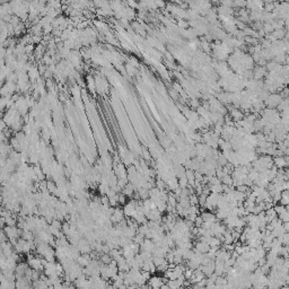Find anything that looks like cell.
I'll use <instances>...</instances> for the list:
<instances>
[{
	"label": "cell",
	"instance_id": "cell-1",
	"mask_svg": "<svg viewBox=\"0 0 289 289\" xmlns=\"http://www.w3.org/2000/svg\"><path fill=\"white\" fill-rule=\"evenodd\" d=\"M46 260L41 256H34V255H29L27 259V264L28 267L33 270L36 271H44V267L46 264Z\"/></svg>",
	"mask_w": 289,
	"mask_h": 289
},
{
	"label": "cell",
	"instance_id": "cell-2",
	"mask_svg": "<svg viewBox=\"0 0 289 289\" xmlns=\"http://www.w3.org/2000/svg\"><path fill=\"white\" fill-rule=\"evenodd\" d=\"M281 101H282V97H281L280 94L274 93V94H270V96L264 102V104L268 106V108H274V107L279 106V104L281 103Z\"/></svg>",
	"mask_w": 289,
	"mask_h": 289
},
{
	"label": "cell",
	"instance_id": "cell-3",
	"mask_svg": "<svg viewBox=\"0 0 289 289\" xmlns=\"http://www.w3.org/2000/svg\"><path fill=\"white\" fill-rule=\"evenodd\" d=\"M124 211H123V209H120V208H115L114 209V212H113V215H112L111 217V222H114V224H119V222H121L122 220H124Z\"/></svg>",
	"mask_w": 289,
	"mask_h": 289
},
{
	"label": "cell",
	"instance_id": "cell-4",
	"mask_svg": "<svg viewBox=\"0 0 289 289\" xmlns=\"http://www.w3.org/2000/svg\"><path fill=\"white\" fill-rule=\"evenodd\" d=\"M203 279H206V274L202 272V270L199 268V269L194 270L193 271V276L190 279V284L193 285V284H199L200 281H202Z\"/></svg>",
	"mask_w": 289,
	"mask_h": 289
},
{
	"label": "cell",
	"instance_id": "cell-5",
	"mask_svg": "<svg viewBox=\"0 0 289 289\" xmlns=\"http://www.w3.org/2000/svg\"><path fill=\"white\" fill-rule=\"evenodd\" d=\"M141 270H143V271H147V272H149V273H154L157 271V268H156L153 259H147V260H145V262H143V267H141Z\"/></svg>",
	"mask_w": 289,
	"mask_h": 289
},
{
	"label": "cell",
	"instance_id": "cell-6",
	"mask_svg": "<svg viewBox=\"0 0 289 289\" xmlns=\"http://www.w3.org/2000/svg\"><path fill=\"white\" fill-rule=\"evenodd\" d=\"M163 285H164V279L160 277H157V276L151 277L148 281V286L153 289H159Z\"/></svg>",
	"mask_w": 289,
	"mask_h": 289
},
{
	"label": "cell",
	"instance_id": "cell-7",
	"mask_svg": "<svg viewBox=\"0 0 289 289\" xmlns=\"http://www.w3.org/2000/svg\"><path fill=\"white\" fill-rule=\"evenodd\" d=\"M210 249H211V247H210L208 244L199 241L198 243L195 244V246H194V252H195V253H200V254H207L210 251Z\"/></svg>",
	"mask_w": 289,
	"mask_h": 289
},
{
	"label": "cell",
	"instance_id": "cell-8",
	"mask_svg": "<svg viewBox=\"0 0 289 289\" xmlns=\"http://www.w3.org/2000/svg\"><path fill=\"white\" fill-rule=\"evenodd\" d=\"M267 75V69L265 67L257 66L253 69V79L254 80H261L264 76Z\"/></svg>",
	"mask_w": 289,
	"mask_h": 289
},
{
	"label": "cell",
	"instance_id": "cell-9",
	"mask_svg": "<svg viewBox=\"0 0 289 289\" xmlns=\"http://www.w3.org/2000/svg\"><path fill=\"white\" fill-rule=\"evenodd\" d=\"M200 216H201L202 219H203V222H209V224H215V222H217V217H216V215H214L211 211H205V212H202Z\"/></svg>",
	"mask_w": 289,
	"mask_h": 289
},
{
	"label": "cell",
	"instance_id": "cell-10",
	"mask_svg": "<svg viewBox=\"0 0 289 289\" xmlns=\"http://www.w3.org/2000/svg\"><path fill=\"white\" fill-rule=\"evenodd\" d=\"M93 260L91 256V254H81L79 257H78V260H77V262H78V264L80 265V267H83V268H86L89 263H91V261Z\"/></svg>",
	"mask_w": 289,
	"mask_h": 289
},
{
	"label": "cell",
	"instance_id": "cell-11",
	"mask_svg": "<svg viewBox=\"0 0 289 289\" xmlns=\"http://www.w3.org/2000/svg\"><path fill=\"white\" fill-rule=\"evenodd\" d=\"M135 192H137V188H136L133 184H131V183H128L127 186L122 190V193L124 194L127 198H131V197L135 194Z\"/></svg>",
	"mask_w": 289,
	"mask_h": 289
},
{
	"label": "cell",
	"instance_id": "cell-12",
	"mask_svg": "<svg viewBox=\"0 0 289 289\" xmlns=\"http://www.w3.org/2000/svg\"><path fill=\"white\" fill-rule=\"evenodd\" d=\"M273 164H274V166L277 167L278 170H284V168H286V157L277 156L276 158L273 159Z\"/></svg>",
	"mask_w": 289,
	"mask_h": 289
},
{
	"label": "cell",
	"instance_id": "cell-13",
	"mask_svg": "<svg viewBox=\"0 0 289 289\" xmlns=\"http://www.w3.org/2000/svg\"><path fill=\"white\" fill-rule=\"evenodd\" d=\"M265 218H267V222H268V224H269V222H271L272 220H274V219H277L278 214L276 212L274 208H271V209H269V210H265Z\"/></svg>",
	"mask_w": 289,
	"mask_h": 289
},
{
	"label": "cell",
	"instance_id": "cell-14",
	"mask_svg": "<svg viewBox=\"0 0 289 289\" xmlns=\"http://www.w3.org/2000/svg\"><path fill=\"white\" fill-rule=\"evenodd\" d=\"M74 282H75V287H76V288L83 289V287L85 286V284L87 282V278H86V276H85V274H81V276L77 278V279H76Z\"/></svg>",
	"mask_w": 289,
	"mask_h": 289
},
{
	"label": "cell",
	"instance_id": "cell-15",
	"mask_svg": "<svg viewBox=\"0 0 289 289\" xmlns=\"http://www.w3.org/2000/svg\"><path fill=\"white\" fill-rule=\"evenodd\" d=\"M280 205L284 207H287L289 205V190H285L281 192V199H280Z\"/></svg>",
	"mask_w": 289,
	"mask_h": 289
},
{
	"label": "cell",
	"instance_id": "cell-16",
	"mask_svg": "<svg viewBox=\"0 0 289 289\" xmlns=\"http://www.w3.org/2000/svg\"><path fill=\"white\" fill-rule=\"evenodd\" d=\"M287 54H286V52H279V53H277L276 56H274V61L277 62V64H286V60H287Z\"/></svg>",
	"mask_w": 289,
	"mask_h": 289
},
{
	"label": "cell",
	"instance_id": "cell-17",
	"mask_svg": "<svg viewBox=\"0 0 289 289\" xmlns=\"http://www.w3.org/2000/svg\"><path fill=\"white\" fill-rule=\"evenodd\" d=\"M211 193H222V183H216V184H209Z\"/></svg>",
	"mask_w": 289,
	"mask_h": 289
},
{
	"label": "cell",
	"instance_id": "cell-18",
	"mask_svg": "<svg viewBox=\"0 0 289 289\" xmlns=\"http://www.w3.org/2000/svg\"><path fill=\"white\" fill-rule=\"evenodd\" d=\"M220 181H222V184L228 185V186H233V184H234V180H233V177H232V175L230 174H225L222 178H220Z\"/></svg>",
	"mask_w": 289,
	"mask_h": 289
},
{
	"label": "cell",
	"instance_id": "cell-19",
	"mask_svg": "<svg viewBox=\"0 0 289 289\" xmlns=\"http://www.w3.org/2000/svg\"><path fill=\"white\" fill-rule=\"evenodd\" d=\"M39 76H40V71H39V69L35 67H32L31 68V70L28 71V77L31 78L32 80H35V79H39Z\"/></svg>",
	"mask_w": 289,
	"mask_h": 289
},
{
	"label": "cell",
	"instance_id": "cell-20",
	"mask_svg": "<svg viewBox=\"0 0 289 289\" xmlns=\"http://www.w3.org/2000/svg\"><path fill=\"white\" fill-rule=\"evenodd\" d=\"M99 261L102 262L104 265H107V264H110L113 260H112V257L110 254H101V256H99Z\"/></svg>",
	"mask_w": 289,
	"mask_h": 289
},
{
	"label": "cell",
	"instance_id": "cell-21",
	"mask_svg": "<svg viewBox=\"0 0 289 289\" xmlns=\"http://www.w3.org/2000/svg\"><path fill=\"white\" fill-rule=\"evenodd\" d=\"M87 85H88V88H89V91H91V93H95L96 91V85H95V79L91 77V76H88L87 77Z\"/></svg>",
	"mask_w": 289,
	"mask_h": 289
},
{
	"label": "cell",
	"instance_id": "cell-22",
	"mask_svg": "<svg viewBox=\"0 0 289 289\" xmlns=\"http://www.w3.org/2000/svg\"><path fill=\"white\" fill-rule=\"evenodd\" d=\"M217 164H218V166H222V167H225L226 165L228 164V160H227V158L224 156V154L219 155V157L217 158Z\"/></svg>",
	"mask_w": 289,
	"mask_h": 289
},
{
	"label": "cell",
	"instance_id": "cell-23",
	"mask_svg": "<svg viewBox=\"0 0 289 289\" xmlns=\"http://www.w3.org/2000/svg\"><path fill=\"white\" fill-rule=\"evenodd\" d=\"M276 7H277V4H274V2H265L263 9L265 10V12H272L276 9Z\"/></svg>",
	"mask_w": 289,
	"mask_h": 289
},
{
	"label": "cell",
	"instance_id": "cell-24",
	"mask_svg": "<svg viewBox=\"0 0 289 289\" xmlns=\"http://www.w3.org/2000/svg\"><path fill=\"white\" fill-rule=\"evenodd\" d=\"M263 31H264L265 34L268 35V34H271V33L274 31V28H273L271 23H264V24H263Z\"/></svg>",
	"mask_w": 289,
	"mask_h": 289
},
{
	"label": "cell",
	"instance_id": "cell-25",
	"mask_svg": "<svg viewBox=\"0 0 289 289\" xmlns=\"http://www.w3.org/2000/svg\"><path fill=\"white\" fill-rule=\"evenodd\" d=\"M189 200H190L191 206H199V197L197 194H191L189 197Z\"/></svg>",
	"mask_w": 289,
	"mask_h": 289
},
{
	"label": "cell",
	"instance_id": "cell-26",
	"mask_svg": "<svg viewBox=\"0 0 289 289\" xmlns=\"http://www.w3.org/2000/svg\"><path fill=\"white\" fill-rule=\"evenodd\" d=\"M177 27H180L181 29H186L189 27V22L184 19H178L177 20Z\"/></svg>",
	"mask_w": 289,
	"mask_h": 289
},
{
	"label": "cell",
	"instance_id": "cell-27",
	"mask_svg": "<svg viewBox=\"0 0 289 289\" xmlns=\"http://www.w3.org/2000/svg\"><path fill=\"white\" fill-rule=\"evenodd\" d=\"M207 199H208V197H207V195H205V194H201V195H199V206L201 207V208L206 207V205H207Z\"/></svg>",
	"mask_w": 289,
	"mask_h": 289
},
{
	"label": "cell",
	"instance_id": "cell-28",
	"mask_svg": "<svg viewBox=\"0 0 289 289\" xmlns=\"http://www.w3.org/2000/svg\"><path fill=\"white\" fill-rule=\"evenodd\" d=\"M274 140H276V133H274L273 131H271L269 135L265 136V141H268V143H272Z\"/></svg>",
	"mask_w": 289,
	"mask_h": 289
},
{
	"label": "cell",
	"instance_id": "cell-29",
	"mask_svg": "<svg viewBox=\"0 0 289 289\" xmlns=\"http://www.w3.org/2000/svg\"><path fill=\"white\" fill-rule=\"evenodd\" d=\"M202 225H203V219H202L201 216H198L197 219L194 220V226H195L197 228H200V227H202Z\"/></svg>",
	"mask_w": 289,
	"mask_h": 289
},
{
	"label": "cell",
	"instance_id": "cell-30",
	"mask_svg": "<svg viewBox=\"0 0 289 289\" xmlns=\"http://www.w3.org/2000/svg\"><path fill=\"white\" fill-rule=\"evenodd\" d=\"M193 271L194 270L192 269H186L185 272H184V278H185L186 280H190L191 278H192V276H193Z\"/></svg>",
	"mask_w": 289,
	"mask_h": 289
},
{
	"label": "cell",
	"instance_id": "cell-31",
	"mask_svg": "<svg viewBox=\"0 0 289 289\" xmlns=\"http://www.w3.org/2000/svg\"><path fill=\"white\" fill-rule=\"evenodd\" d=\"M274 210H276V212H277L278 216H279V215H281L282 212H285L286 211V207L281 206V205H278V206L274 207Z\"/></svg>",
	"mask_w": 289,
	"mask_h": 289
},
{
	"label": "cell",
	"instance_id": "cell-32",
	"mask_svg": "<svg viewBox=\"0 0 289 289\" xmlns=\"http://www.w3.org/2000/svg\"><path fill=\"white\" fill-rule=\"evenodd\" d=\"M173 89H175V91H177V93H180V94L184 93V91H183L182 86H181L180 84H177V83H174V84H173Z\"/></svg>",
	"mask_w": 289,
	"mask_h": 289
},
{
	"label": "cell",
	"instance_id": "cell-33",
	"mask_svg": "<svg viewBox=\"0 0 289 289\" xmlns=\"http://www.w3.org/2000/svg\"><path fill=\"white\" fill-rule=\"evenodd\" d=\"M127 203V197L123 193L119 194V205H126Z\"/></svg>",
	"mask_w": 289,
	"mask_h": 289
},
{
	"label": "cell",
	"instance_id": "cell-34",
	"mask_svg": "<svg viewBox=\"0 0 289 289\" xmlns=\"http://www.w3.org/2000/svg\"><path fill=\"white\" fill-rule=\"evenodd\" d=\"M199 45H200V46H201V48L203 49V50H205L206 52L210 51V46H209L210 44L208 43V42H201V43H199Z\"/></svg>",
	"mask_w": 289,
	"mask_h": 289
},
{
	"label": "cell",
	"instance_id": "cell-35",
	"mask_svg": "<svg viewBox=\"0 0 289 289\" xmlns=\"http://www.w3.org/2000/svg\"><path fill=\"white\" fill-rule=\"evenodd\" d=\"M190 105H191L192 107H197V108H198V107L200 106V104H199V101H198L197 98H195V97H193V98L191 99Z\"/></svg>",
	"mask_w": 289,
	"mask_h": 289
},
{
	"label": "cell",
	"instance_id": "cell-36",
	"mask_svg": "<svg viewBox=\"0 0 289 289\" xmlns=\"http://www.w3.org/2000/svg\"><path fill=\"white\" fill-rule=\"evenodd\" d=\"M246 4H247V2H245V1H235V2H234V6H235V7H241V9H243L246 6Z\"/></svg>",
	"mask_w": 289,
	"mask_h": 289
},
{
	"label": "cell",
	"instance_id": "cell-37",
	"mask_svg": "<svg viewBox=\"0 0 289 289\" xmlns=\"http://www.w3.org/2000/svg\"><path fill=\"white\" fill-rule=\"evenodd\" d=\"M143 158H145V160H150V159H151L149 151L143 150Z\"/></svg>",
	"mask_w": 289,
	"mask_h": 289
},
{
	"label": "cell",
	"instance_id": "cell-38",
	"mask_svg": "<svg viewBox=\"0 0 289 289\" xmlns=\"http://www.w3.org/2000/svg\"><path fill=\"white\" fill-rule=\"evenodd\" d=\"M170 96H172L173 98H175V99L177 98V94H176V91H175V89H173V88H172V89L170 91Z\"/></svg>",
	"mask_w": 289,
	"mask_h": 289
},
{
	"label": "cell",
	"instance_id": "cell-39",
	"mask_svg": "<svg viewBox=\"0 0 289 289\" xmlns=\"http://www.w3.org/2000/svg\"><path fill=\"white\" fill-rule=\"evenodd\" d=\"M282 226H284V229L286 233H289V222H284Z\"/></svg>",
	"mask_w": 289,
	"mask_h": 289
},
{
	"label": "cell",
	"instance_id": "cell-40",
	"mask_svg": "<svg viewBox=\"0 0 289 289\" xmlns=\"http://www.w3.org/2000/svg\"><path fill=\"white\" fill-rule=\"evenodd\" d=\"M156 2V6H159V7H164L165 6V2H160V1H155Z\"/></svg>",
	"mask_w": 289,
	"mask_h": 289
},
{
	"label": "cell",
	"instance_id": "cell-41",
	"mask_svg": "<svg viewBox=\"0 0 289 289\" xmlns=\"http://www.w3.org/2000/svg\"><path fill=\"white\" fill-rule=\"evenodd\" d=\"M159 289H170V288L168 287V285H167V284H164V285H163Z\"/></svg>",
	"mask_w": 289,
	"mask_h": 289
},
{
	"label": "cell",
	"instance_id": "cell-42",
	"mask_svg": "<svg viewBox=\"0 0 289 289\" xmlns=\"http://www.w3.org/2000/svg\"><path fill=\"white\" fill-rule=\"evenodd\" d=\"M286 66H288L289 67V56L287 57V60H286Z\"/></svg>",
	"mask_w": 289,
	"mask_h": 289
},
{
	"label": "cell",
	"instance_id": "cell-43",
	"mask_svg": "<svg viewBox=\"0 0 289 289\" xmlns=\"http://www.w3.org/2000/svg\"><path fill=\"white\" fill-rule=\"evenodd\" d=\"M286 284H288L289 285V274L287 276V278H286Z\"/></svg>",
	"mask_w": 289,
	"mask_h": 289
},
{
	"label": "cell",
	"instance_id": "cell-44",
	"mask_svg": "<svg viewBox=\"0 0 289 289\" xmlns=\"http://www.w3.org/2000/svg\"><path fill=\"white\" fill-rule=\"evenodd\" d=\"M280 289H289V286H284V287H281Z\"/></svg>",
	"mask_w": 289,
	"mask_h": 289
},
{
	"label": "cell",
	"instance_id": "cell-45",
	"mask_svg": "<svg viewBox=\"0 0 289 289\" xmlns=\"http://www.w3.org/2000/svg\"><path fill=\"white\" fill-rule=\"evenodd\" d=\"M247 289H254V288H251V287H249V288H247Z\"/></svg>",
	"mask_w": 289,
	"mask_h": 289
}]
</instances>
